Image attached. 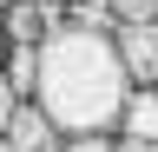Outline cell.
Listing matches in <instances>:
<instances>
[{"instance_id":"obj_6","label":"cell","mask_w":158,"mask_h":152,"mask_svg":"<svg viewBox=\"0 0 158 152\" xmlns=\"http://www.w3.org/2000/svg\"><path fill=\"white\" fill-rule=\"evenodd\" d=\"M7 86L20 93V99L40 93V46H13V53H7Z\"/></svg>"},{"instance_id":"obj_7","label":"cell","mask_w":158,"mask_h":152,"mask_svg":"<svg viewBox=\"0 0 158 152\" xmlns=\"http://www.w3.org/2000/svg\"><path fill=\"white\" fill-rule=\"evenodd\" d=\"M112 13H118V27H145V20H158V0H112Z\"/></svg>"},{"instance_id":"obj_9","label":"cell","mask_w":158,"mask_h":152,"mask_svg":"<svg viewBox=\"0 0 158 152\" xmlns=\"http://www.w3.org/2000/svg\"><path fill=\"white\" fill-rule=\"evenodd\" d=\"M112 152H158L152 139H112Z\"/></svg>"},{"instance_id":"obj_1","label":"cell","mask_w":158,"mask_h":152,"mask_svg":"<svg viewBox=\"0 0 158 152\" xmlns=\"http://www.w3.org/2000/svg\"><path fill=\"white\" fill-rule=\"evenodd\" d=\"M132 73H125V53H118L112 33H92V27H59L40 40V93L33 106L46 119L79 139V132H118L125 119V99H132Z\"/></svg>"},{"instance_id":"obj_3","label":"cell","mask_w":158,"mask_h":152,"mask_svg":"<svg viewBox=\"0 0 158 152\" xmlns=\"http://www.w3.org/2000/svg\"><path fill=\"white\" fill-rule=\"evenodd\" d=\"M112 40H118V53H125V73H132V80L158 86V20H145V27H118Z\"/></svg>"},{"instance_id":"obj_13","label":"cell","mask_w":158,"mask_h":152,"mask_svg":"<svg viewBox=\"0 0 158 152\" xmlns=\"http://www.w3.org/2000/svg\"><path fill=\"white\" fill-rule=\"evenodd\" d=\"M152 93H158V86H152Z\"/></svg>"},{"instance_id":"obj_12","label":"cell","mask_w":158,"mask_h":152,"mask_svg":"<svg viewBox=\"0 0 158 152\" xmlns=\"http://www.w3.org/2000/svg\"><path fill=\"white\" fill-rule=\"evenodd\" d=\"M33 7H53V0H33Z\"/></svg>"},{"instance_id":"obj_4","label":"cell","mask_w":158,"mask_h":152,"mask_svg":"<svg viewBox=\"0 0 158 152\" xmlns=\"http://www.w3.org/2000/svg\"><path fill=\"white\" fill-rule=\"evenodd\" d=\"M118 139H152V145H158V93H152V86H138L132 99H125V119H118Z\"/></svg>"},{"instance_id":"obj_2","label":"cell","mask_w":158,"mask_h":152,"mask_svg":"<svg viewBox=\"0 0 158 152\" xmlns=\"http://www.w3.org/2000/svg\"><path fill=\"white\" fill-rule=\"evenodd\" d=\"M7 145H13V152H59V145H66V132H59L46 112L27 99V106L13 112V126H7Z\"/></svg>"},{"instance_id":"obj_11","label":"cell","mask_w":158,"mask_h":152,"mask_svg":"<svg viewBox=\"0 0 158 152\" xmlns=\"http://www.w3.org/2000/svg\"><path fill=\"white\" fill-rule=\"evenodd\" d=\"M0 152H13V145H7V132H0Z\"/></svg>"},{"instance_id":"obj_10","label":"cell","mask_w":158,"mask_h":152,"mask_svg":"<svg viewBox=\"0 0 158 152\" xmlns=\"http://www.w3.org/2000/svg\"><path fill=\"white\" fill-rule=\"evenodd\" d=\"M7 7H13V0H0V20H7Z\"/></svg>"},{"instance_id":"obj_5","label":"cell","mask_w":158,"mask_h":152,"mask_svg":"<svg viewBox=\"0 0 158 152\" xmlns=\"http://www.w3.org/2000/svg\"><path fill=\"white\" fill-rule=\"evenodd\" d=\"M0 33H7L13 46H40V40H46V7L13 0V7H7V20H0Z\"/></svg>"},{"instance_id":"obj_8","label":"cell","mask_w":158,"mask_h":152,"mask_svg":"<svg viewBox=\"0 0 158 152\" xmlns=\"http://www.w3.org/2000/svg\"><path fill=\"white\" fill-rule=\"evenodd\" d=\"M20 106H27V99H20V93L7 86V66H0V132L13 126V112H20Z\"/></svg>"}]
</instances>
